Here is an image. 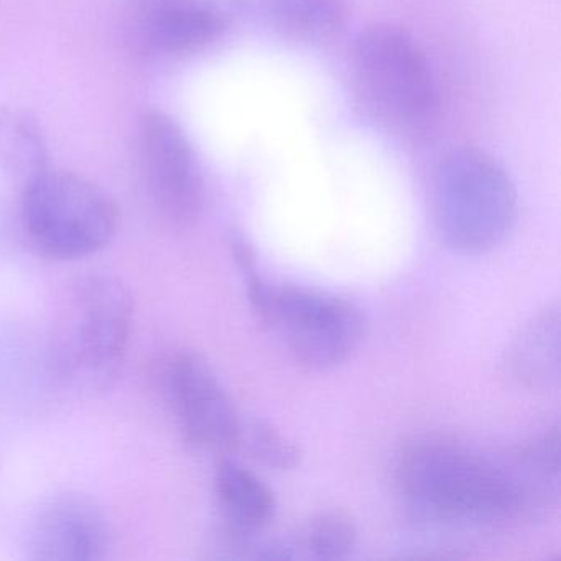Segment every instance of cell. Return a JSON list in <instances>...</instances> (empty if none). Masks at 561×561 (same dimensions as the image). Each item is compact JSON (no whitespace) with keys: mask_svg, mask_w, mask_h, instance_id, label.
I'll return each mask as SVG.
<instances>
[{"mask_svg":"<svg viewBox=\"0 0 561 561\" xmlns=\"http://www.w3.org/2000/svg\"><path fill=\"white\" fill-rule=\"evenodd\" d=\"M396 479L407 507L438 524L488 527L540 507L517 461H494L448 439L407 446Z\"/></svg>","mask_w":561,"mask_h":561,"instance_id":"6da1fadb","label":"cell"},{"mask_svg":"<svg viewBox=\"0 0 561 561\" xmlns=\"http://www.w3.org/2000/svg\"><path fill=\"white\" fill-rule=\"evenodd\" d=\"M432 213L436 231L449 249L485 254L514 229L517 190L501 163L484 150H455L436 169Z\"/></svg>","mask_w":561,"mask_h":561,"instance_id":"7a4b0ae2","label":"cell"},{"mask_svg":"<svg viewBox=\"0 0 561 561\" xmlns=\"http://www.w3.org/2000/svg\"><path fill=\"white\" fill-rule=\"evenodd\" d=\"M245 278L255 317L301 366L333 369L363 344L366 320L353 301L317 288L274 284L259 272Z\"/></svg>","mask_w":561,"mask_h":561,"instance_id":"3957f363","label":"cell"},{"mask_svg":"<svg viewBox=\"0 0 561 561\" xmlns=\"http://www.w3.org/2000/svg\"><path fill=\"white\" fill-rule=\"evenodd\" d=\"M351 71L360 100L392 129H423L435 117V73L405 28L377 24L360 32L351 50Z\"/></svg>","mask_w":561,"mask_h":561,"instance_id":"277c9868","label":"cell"},{"mask_svg":"<svg viewBox=\"0 0 561 561\" xmlns=\"http://www.w3.org/2000/svg\"><path fill=\"white\" fill-rule=\"evenodd\" d=\"M116 202L87 176L47 169L22 188V221L32 244L55 261H83L119 229Z\"/></svg>","mask_w":561,"mask_h":561,"instance_id":"5b68a950","label":"cell"},{"mask_svg":"<svg viewBox=\"0 0 561 561\" xmlns=\"http://www.w3.org/2000/svg\"><path fill=\"white\" fill-rule=\"evenodd\" d=\"M134 328L129 288L111 275L81 278L58 327V364L65 377L87 389H103L126 357Z\"/></svg>","mask_w":561,"mask_h":561,"instance_id":"8992f818","label":"cell"},{"mask_svg":"<svg viewBox=\"0 0 561 561\" xmlns=\"http://www.w3.org/2000/svg\"><path fill=\"white\" fill-rule=\"evenodd\" d=\"M137 160L153 213L172 228L195 225L205 205V182L182 126L162 111L144 113L137 127Z\"/></svg>","mask_w":561,"mask_h":561,"instance_id":"52a82bcc","label":"cell"},{"mask_svg":"<svg viewBox=\"0 0 561 561\" xmlns=\"http://www.w3.org/2000/svg\"><path fill=\"white\" fill-rule=\"evenodd\" d=\"M159 377L167 405L188 445L219 456L241 448L244 423L202 354L190 350L170 354Z\"/></svg>","mask_w":561,"mask_h":561,"instance_id":"ba28073f","label":"cell"},{"mask_svg":"<svg viewBox=\"0 0 561 561\" xmlns=\"http://www.w3.org/2000/svg\"><path fill=\"white\" fill-rule=\"evenodd\" d=\"M111 545L113 531L103 508L87 495L60 494L35 514L27 554L42 561H100Z\"/></svg>","mask_w":561,"mask_h":561,"instance_id":"9c48e42d","label":"cell"},{"mask_svg":"<svg viewBox=\"0 0 561 561\" xmlns=\"http://www.w3.org/2000/svg\"><path fill=\"white\" fill-rule=\"evenodd\" d=\"M221 12L205 0H133L127 31L144 54H195L211 45L225 31Z\"/></svg>","mask_w":561,"mask_h":561,"instance_id":"30bf717a","label":"cell"},{"mask_svg":"<svg viewBox=\"0 0 561 561\" xmlns=\"http://www.w3.org/2000/svg\"><path fill=\"white\" fill-rule=\"evenodd\" d=\"M213 494L229 545L248 543L272 524L277 512L272 489L251 469L226 456L216 465Z\"/></svg>","mask_w":561,"mask_h":561,"instance_id":"8fae6325","label":"cell"},{"mask_svg":"<svg viewBox=\"0 0 561 561\" xmlns=\"http://www.w3.org/2000/svg\"><path fill=\"white\" fill-rule=\"evenodd\" d=\"M512 376L525 389L550 392L560 382V308H545L518 331L508 353Z\"/></svg>","mask_w":561,"mask_h":561,"instance_id":"7c38bea8","label":"cell"},{"mask_svg":"<svg viewBox=\"0 0 561 561\" xmlns=\"http://www.w3.org/2000/svg\"><path fill=\"white\" fill-rule=\"evenodd\" d=\"M47 169V140L37 119L21 107L0 106V170L24 188Z\"/></svg>","mask_w":561,"mask_h":561,"instance_id":"4fadbf2b","label":"cell"},{"mask_svg":"<svg viewBox=\"0 0 561 561\" xmlns=\"http://www.w3.org/2000/svg\"><path fill=\"white\" fill-rule=\"evenodd\" d=\"M262 8L278 32L305 44H328L346 25L344 0H262Z\"/></svg>","mask_w":561,"mask_h":561,"instance_id":"5bb4252c","label":"cell"},{"mask_svg":"<svg viewBox=\"0 0 561 561\" xmlns=\"http://www.w3.org/2000/svg\"><path fill=\"white\" fill-rule=\"evenodd\" d=\"M356 545V524L350 515L341 511L314 515L300 537L301 550L307 551L310 557L324 560L347 557Z\"/></svg>","mask_w":561,"mask_h":561,"instance_id":"9a60e30c","label":"cell"},{"mask_svg":"<svg viewBox=\"0 0 561 561\" xmlns=\"http://www.w3.org/2000/svg\"><path fill=\"white\" fill-rule=\"evenodd\" d=\"M242 445L255 461L277 471H294L300 466L301 449L274 425L255 420L242 430Z\"/></svg>","mask_w":561,"mask_h":561,"instance_id":"2e32d148","label":"cell"},{"mask_svg":"<svg viewBox=\"0 0 561 561\" xmlns=\"http://www.w3.org/2000/svg\"><path fill=\"white\" fill-rule=\"evenodd\" d=\"M229 249H231L236 265H238L239 271L245 277L257 272V254H255L254 248L249 244L244 236L231 232V236H229Z\"/></svg>","mask_w":561,"mask_h":561,"instance_id":"e0dca14e","label":"cell"}]
</instances>
